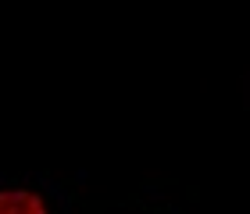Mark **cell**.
Returning a JSON list of instances; mask_svg holds the SVG:
<instances>
[{
	"label": "cell",
	"instance_id": "1",
	"mask_svg": "<svg viewBox=\"0 0 250 214\" xmlns=\"http://www.w3.org/2000/svg\"><path fill=\"white\" fill-rule=\"evenodd\" d=\"M0 214H50L32 189H0Z\"/></svg>",
	"mask_w": 250,
	"mask_h": 214
}]
</instances>
